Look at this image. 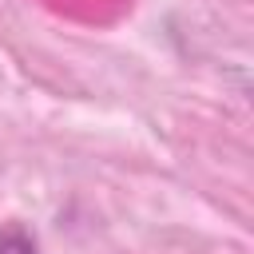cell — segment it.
<instances>
[{
	"instance_id": "obj_1",
	"label": "cell",
	"mask_w": 254,
	"mask_h": 254,
	"mask_svg": "<svg viewBox=\"0 0 254 254\" xmlns=\"http://www.w3.org/2000/svg\"><path fill=\"white\" fill-rule=\"evenodd\" d=\"M0 254H36V238L20 222H8L0 226Z\"/></svg>"
}]
</instances>
